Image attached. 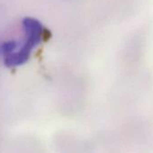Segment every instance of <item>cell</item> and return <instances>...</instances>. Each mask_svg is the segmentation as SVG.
<instances>
[{"instance_id":"7a4b0ae2","label":"cell","mask_w":153,"mask_h":153,"mask_svg":"<svg viewBox=\"0 0 153 153\" xmlns=\"http://www.w3.org/2000/svg\"><path fill=\"white\" fill-rule=\"evenodd\" d=\"M18 47V42L15 40L0 42V56L4 58L14 53Z\"/></svg>"},{"instance_id":"6da1fadb","label":"cell","mask_w":153,"mask_h":153,"mask_svg":"<svg viewBox=\"0 0 153 153\" xmlns=\"http://www.w3.org/2000/svg\"><path fill=\"white\" fill-rule=\"evenodd\" d=\"M24 39L18 42L16 51L9 56L4 58V64L7 68H17L30 59L33 51L42 42L45 34L42 24L36 18L25 17L22 21Z\"/></svg>"}]
</instances>
